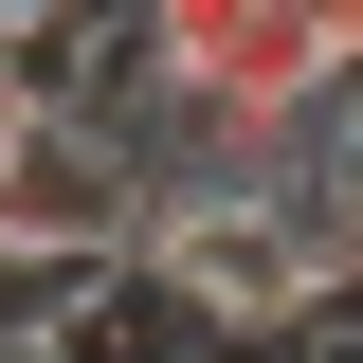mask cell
Listing matches in <instances>:
<instances>
[{
	"label": "cell",
	"mask_w": 363,
	"mask_h": 363,
	"mask_svg": "<svg viewBox=\"0 0 363 363\" xmlns=\"http://www.w3.org/2000/svg\"><path fill=\"white\" fill-rule=\"evenodd\" d=\"M128 73L218 128H345L363 109V0H128Z\"/></svg>",
	"instance_id": "6da1fadb"
},
{
	"label": "cell",
	"mask_w": 363,
	"mask_h": 363,
	"mask_svg": "<svg viewBox=\"0 0 363 363\" xmlns=\"http://www.w3.org/2000/svg\"><path fill=\"white\" fill-rule=\"evenodd\" d=\"M145 164L109 109H55V128H18V164H0V255H55V272H128L145 255Z\"/></svg>",
	"instance_id": "7a4b0ae2"
},
{
	"label": "cell",
	"mask_w": 363,
	"mask_h": 363,
	"mask_svg": "<svg viewBox=\"0 0 363 363\" xmlns=\"http://www.w3.org/2000/svg\"><path fill=\"white\" fill-rule=\"evenodd\" d=\"M109 55H128V18L109 0H0V73H18V109H109Z\"/></svg>",
	"instance_id": "3957f363"
},
{
	"label": "cell",
	"mask_w": 363,
	"mask_h": 363,
	"mask_svg": "<svg viewBox=\"0 0 363 363\" xmlns=\"http://www.w3.org/2000/svg\"><path fill=\"white\" fill-rule=\"evenodd\" d=\"M37 363H200V327H182V291H145V272H109L91 309H55Z\"/></svg>",
	"instance_id": "277c9868"
},
{
	"label": "cell",
	"mask_w": 363,
	"mask_h": 363,
	"mask_svg": "<svg viewBox=\"0 0 363 363\" xmlns=\"http://www.w3.org/2000/svg\"><path fill=\"white\" fill-rule=\"evenodd\" d=\"M109 272H55V255H0V363H37L55 345V309H91Z\"/></svg>",
	"instance_id": "5b68a950"
},
{
	"label": "cell",
	"mask_w": 363,
	"mask_h": 363,
	"mask_svg": "<svg viewBox=\"0 0 363 363\" xmlns=\"http://www.w3.org/2000/svg\"><path fill=\"white\" fill-rule=\"evenodd\" d=\"M18 128H37V109H18V73H0V164H18Z\"/></svg>",
	"instance_id": "8992f818"
},
{
	"label": "cell",
	"mask_w": 363,
	"mask_h": 363,
	"mask_svg": "<svg viewBox=\"0 0 363 363\" xmlns=\"http://www.w3.org/2000/svg\"><path fill=\"white\" fill-rule=\"evenodd\" d=\"M345 164H363V109H345Z\"/></svg>",
	"instance_id": "52a82bcc"
}]
</instances>
